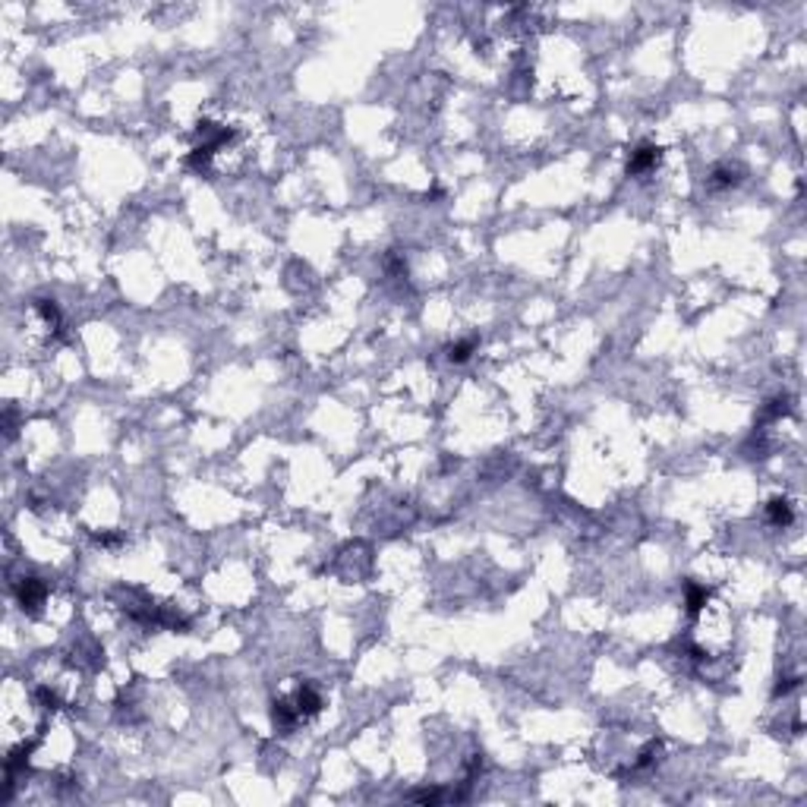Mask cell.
<instances>
[{
  "instance_id": "3",
  "label": "cell",
  "mask_w": 807,
  "mask_h": 807,
  "mask_svg": "<svg viewBox=\"0 0 807 807\" xmlns=\"http://www.w3.org/2000/svg\"><path fill=\"white\" fill-rule=\"evenodd\" d=\"M766 517H770V523H776V527H788V523L795 521V511L785 499H773L770 505H766Z\"/></svg>"
},
{
  "instance_id": "4",
  "label": "cell",
  "mask_w": 807,
  "mask_h": 807,
  "mask_svg": "<svg viewBox=\"0 0 807 807\" xmlns=\"http://www.w3.org/2000/svg\"><path fill=\"white\" fill-rule=\"evenodd\" d=\"M741 180V167H735V165H716L713 167V177H710V183L713 187H735Z\"/></svg>"
},
{
  "instance_id": "7",
  "label": "cell",
  "mask_w": 807,
  "mask_h": 807,
  "mask_svg": "<svg viewBox=\"0 0 807 807\" xmlns=\"http://www.w3.org/2000/svg\"><path fill=\"white\" fill-rule=\"evenodd\" d=\"M98 543H105V546H114V543H117V536H114V533H105V536H98Z\"/></svg>"
},
{
  "instance_id": "6",
  "label": "cell",
  "mask_w": 807,
  "mask_h": 807,
  "mask_svg": "<svg viewBox=\"0 0 807 807\" xmlns=\"http://www.w3.org/2000/svg\"><path fill=\"white\" fill-rule=\"evenodd\" d=\"M706 605V590L703 587H697V583H688V612L697 615Z\"/></svg>"
},
{
  "instance_id": "2",
  "label": "cell",
  "mask_w": 807,
  "mask_h": 807,
  "mask_svg": "<svg viewBox=\"0 0 807 807\" xmlns=\"http://www.w3.org/2000/svg\"><path fill=\"white\" fill-rule=\"evenodd\" d=\"M16 596H19V602H23V609H29V612H35L38 605L45 602L48 596V587L38 577H23V583L16 587Z\"/></svg>"
},
{
  "instance_id": "5",
  "label": "cell",
  "mask_w": 807,
  "mask_h": 807,
  "mask_svg": "<svg viewBox=\"0 0 807 807\" xmlns=\"http://www.w3.org/2000/svg\"><path fill=\"white\" fill-rule=\"evenodd\" d=\"M473 350H476V341H461V344H451L448 347V359H451V363H467Z\"/></svg>"
},
{
  "instance_id": "1",
  "label": "cell",
  "mask_w": 807,
  "mask_h": 807,
  "mask_svg": "<svg viewBox=\"0 0 807 807\" xmlns=\"http://www.w3.org/2000/svg\"><path fill=\"white\" fill-rule=\"evenodd\" d=\"M659 158H662V149L653 143H640L634 151H631L628 158V174H634V177H640V174H650L653 167L659 165Z\"/></svg>"
}]
</instances>
